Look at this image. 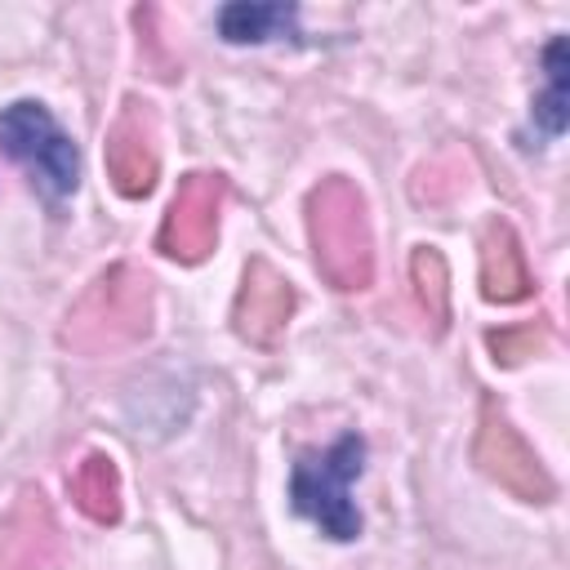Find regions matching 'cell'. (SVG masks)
Instances as JSON below:
<instances>
[{
    "label": "cell",
    "instance_id": "obj_1",
    "mask_svg": "<svg viewBox=\"0 0 570 570\" xmlns=\"http://www.w3.org/2000/svg\"><path fill=\"white\" fill-rule=\"evenodd\" d=\"M151 334V281L116 263L102 276L89 281V289L67 307L58 343L80 356H107Z\"/></svg>",
    "mask_w": 570,
    "mask_h": 570
},
{
    "label": "cell",
    "instance_id": "obj_2",
    "mask_svg": "<svg viewBox=\"0 0 570 570\" xmlns=\"http://www.w3.org/2000/svg\"><path fill=\"white\" fill-rule=\"evenodd\" d=\"M307 240L325 285L356 294L374 281V232L365 196L347 178H321L307 191Z\"/></svg>",
    "mask_w": 570,
    "mask_h": 570
},
{
    "label": "cell",
    "instance_id": "obj_3",
    "mask_svg": "<svg viewBox=\"0 0 570 570\" xmlns=\"http://www.w3.org/2000/svg\"><path fill=\"white\" fill-rule=\"evenodd\" d=\"M365 468V441L356 432H343L321 454H298L289 472V503L298 517H307L321 534L347 543L361 534V512L352 503V481Z\"/></svg>",
    "mask_w": 570,
    "mask_h": 570
},
{
    "label": "cell",
    "instance_id": "obj_4",
    "mask_svg": "<svg viewBox=\"0 0 570 570\" xmlns=\"http://www.w3.org/2000/svg\"><path fill=\"white\" fill-rule=\"evenodd\" d=\"M0 147H4V156H13L31 174V183L49 200H62V196L76 191V183H80V151L58 129V120L49 116L45 102H36V98L9 102L0 111Z\"/></svg>",
    "mask_w": 570,
    "mask_h": 570
},
{
    "label": "cell",
    "instance_id": "obj_5",
    "mask_svg": "<svg viewBox=\"0 0 570 570\" xmlns=\"http://www.w3.org/2000/svg\"><path fill=\"white\" fill-rule=\"evenodd\" d=\"M472 459L476 468L499 485L508 490L512 499L521 503H548L557 494L543 459L525 445V436L512 428L508 410L499 405V396H481V410H476V436H472Z\"/></svg>",
    "mask_w": 570,
    "mask_h": 570
},
{
    "label": "cell",
    "instance_id": "obj_6",
    "mask_svg": "<svg viewBox=\"0 0 570 570\" xmlns=\"http://www.w3.org/2000/svg\"><path fill=\"white\" fill-rule=\"evenodd\" d=\"M227 200V178L223 174H187L160 218L156 249L174 263H200L209 258L218 240V214Z\"/></svg>",
    "mask_w": 570,
    "mask_h": 570
},
{
    "label": "cell",
    "instance_id": "obj_7",
    "mask_svg": "<svg viewBox=\"0 0 570 570\" xmlns=\"http://www.w3.org/2000/svg\"><path fill=\"white\" fill-rule=\"evenodd\" d=\"M102 160H107V178L120 196L138 200L156 187V174H160V151H156V116L147 102L138 98H125L120 116L111 120L107 129V142H102Z\"/></svg>",
    "mask_w": 570,
    "mask_h": 570
},
{
    "label": "cell",
    "instance_id": "obj_8",
    "mask_svg": "<svg viewBox=\"0 0 570 570\" xmlns=\"http://www.w3.org/2000/svg\"><path fill=\"white\" fill-rule=\"evenodd\" d=\"M298 307L294 285L267 263V258H249L236 303H232V325L249 347H276L285 338V325Z\"/></svg>",
    "mask_w": 570,
    "mask_h": 570
},
{
    "label": "cell",
    "instance_id": "obj_9",
    "mask_svg": "<svg viewBox=\"0 0 570 570\" xmlns=\"http://www.w3.org/2000/svg\"><path fill=\"white\" fill-rule=\"evenodd\" d=\"M534 289L525 249L508 218H490L481 232V294L490 303H521Z\"/></svg>",
    "mask_w": 570,
    "mask_h": 570
},
{
    "label": "cell",
    "instance_id": "obj_10",
    "mask_svg": "<svg viewBox=\"0 0 570 570\" xmlns=\"http://www.w3.org/2000/svg\"><path fill=\"white\" fill-rule=\"evenodd\" d=\"M53 521L40 494H22L18 512L9 517V530L0 534V570H49L53 566Z\"/></svg>",
    "mask_w": 570,
    "mask_h": 570
},
{
    "label": "cell",
    "instance_id": "obj_11",
    "mask_svg": "<svg viewBox=\"0 0 570 570\" xmlns=\"http://www.w3.org/2000/svg\"><path fill=\"white\" fill-rule=\"evenodd\" d=\"M71 503L94 521V525H116L120 521V468L111 454L94 450L76 463V472L67 476Z\"/></svg>",
    "mask_w": 570,
    "mask_h": 570
},
{
    "label": "cell",
    "instance_id": "obj_12",
    "mask_svg": "<svg viewBox=\"0 0 570 570\" xmlns=\"http://www.w3.org/2000/svg\"><path fill=\"white\" fill-rule=\"evenodd\" d=\"M294 18H298L294 4H249V0H236V4L218 9V31L232 45H258V40L294 36Z\"/></svg>",
    "mask_w": 570,
    "mask_h": 570
},
{
    "label": "cell",
    "instance_id": "obj_13",
    "mask_svg": "<svg viewBox=\"0 0 570 570\" xmlns=\"http://www.w3.org/2000/svg\"><path fill=\"white\" fill-rule=\"evenodd\" d=\"M410 281H414V298L428 312V321L441 330L450 321V267L441 258V249L419 245L410 254Z\"/></svg>",
    "mask_w": 570,
    "mask_h": 570
},
{
    "label": "cell",
    "instance_id": "obj_14",
    "mask_svg": "<svg viewBox=\"0 0 570 570\" xmlns=\"http://www.w3.org/2000/svg\"><path fill=\"white\" fill-rule=\"evenodd\" d=\"M543 67H548V89L534 98V125L543 134H561L566 129V40L561 36L543 49Z\"/></svg>",
    "mask_w": 570,
    "mask_h": 570
},
{
    "label": "cell",
    "instance_id": "obj_15",
    "mask_svg": "<svg viewBox=\"0 0 570 570\" xmlns=\"http://www.w3.org/2000/svg\"><path fill=\"white\" fill-rule=\"evenodd\" d=\"M543 343H548V334H543V325H508V330H490L485 334V347L494 352V361H503V365H517V361H525V356H534V352H543Z\"/></svg>",
    "mask_w": 570,
    "mask_h": 570
}]
</instances>
